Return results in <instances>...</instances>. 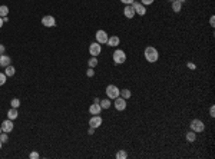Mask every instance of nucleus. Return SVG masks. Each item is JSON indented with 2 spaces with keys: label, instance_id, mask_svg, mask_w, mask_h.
<instances>
[{
  "label": "nucleus",
  "instance_id": "cd10ccee",
  "mask_svg": "<svg viewBox=\"0 0 215 159\" xmlns=\"http://www.w3.org/2000/svg\"><path fill=\"white\" fill-rule=\"evenodd\" d=\"M6 77L7 76H6L5 73H0V86H3V85L6 83Z\"/></svg>",
  "mask_w": 215,
  "mask_h": 159
},
{
  "label": "nucleus",
  "instance_id": "a211bd4d",
  "mask_svg": "<svg viewBox=\"0 0 215 159\" xmlns=\"http://www.w3.org/2000/svg\"><path fill=\"white\" fill-rule=\"evenodd\" d=\"M16 73V69L13 67L11 65H9V66H6V70H5V75L6 76H13Z\"/></svg>",
  "mask_w": 215,
  "mask_h": 159
},
{
  "label": "nucleus",
  "instance_id": "9b49d317",
  "mask_svg": "<svg viewBox=\"0 0 215 159\" xmlns=\"http://www.w3.org/2000/svg\"><path fill=\"white\" fill-rule=\"evenodd\" d=\"M2 131L6 132V133H9V132L13 131V121H10V119H6V121L2 122Z\"/></svg>",
  "mask_w": 215,
  "mask_h": 159
},
{
  "label": "nucleus",
  "instance_id": "f704fd0d",
  "mask_svg": "<svg viewBox=\"0 0 215 159\" xmlns=\"http://www.w3.org/2000/svg\"><path fill=\"white\" fill-rule=\"evenodd\" d=\"M5 50H6V47L3 44H0V55H5Z\"/></svg>",
  "mask_w": 215,
  "mask_h": 159
},
{
  "label": "nucleus",
  "instance_id": "aec40b11",
  "mask_svg": "<svg viewBox=\"0 0 215 159\" xmlns=\"http://www.w3.org/2000/svg\"><path fill=\"white\" fill-rule=\"evenodd\" d=\"M99 105H100V108H102V109H109L112 103H110L109 99H103V100H100L99 102Z\"/></svg>",
  "mask_w": 215,
  "mask_h": 159
},
{
  "label": "nucleus",
  "instance_id": "58836bf2",
  "mask_svg": "<svg viewBox=\"0 0 215 159\" xmlns=\"http://www.w3.org/2000/svg\"><path fill=\"white\" fill-rule=\"evenodd\" d=\"M178 2H181V3H184V2H185V0H178Z\"/></svg>",
  "mask_w": 215,
  "mask_h": 159
},
{
  "label": "nucleus",
  "instance_id": "b1692460",
  "mask_svg": "<svg viewBox=\"0 0 215 159\" xmlns=\"http://www.w3.org/2000/svg\"><path fill=\"white\" fill-rule=\"evenodd\" d=\"M116 158H118V159H126V158H128L126 151H118V154H116Z\"/></svg>",
  "mask_w": 215,
  "mask_h": 159
},
{
  "label": "nucleus",
  "instance_id": "412c9836",
  "mask_svg": "<svg viewBox=\"0 0 215 159\" xmlns=\"http://www.w3.org/2000/svg\"><path fill=\"white\" fill-rule=\"evenodd\" d=\"M195 139H197V133H195L194 131L188 132L187 133V141L188 142H195Z\"/></svg>",
  "mask_w": 215,
  "mask_h": 159
},
{
  "label": "nucleus",
  "instance_id": "7c9ffc66",
  "mask_svg": "<svg viewBox=\"0 0 215 159\" xmlns=\"http://www.w3.org/2000/svg\"><path fill=\"white\" fill-rule=\"evenodd\" d=\"M210 115H211V118L215 116V106H211L210 108Z\"/></svg>",
  "mask_w": 215,
  "mask_h": 159
},
{
  "label": "nucleus",
  "instance_id": "1a4fd4ad",
  "mask_svg": "<svg viewBox=\"0 0 215 159\" xmlns=\"http://www.w3.org/2000/svg\"><path fill=\"white\" fill-rule=\"evenodd\" d=\"M102 118H100L99 115H95V116H92L90 119H89V126H92V128H99L100 125H102Z\"/></svg>",
  "mask_w": 215,
  "mask_h": 159
},
{
  "label": "nucleus",
  "instance_id": "6ab92c4d",
  "mask_svg": "<svg viewBox=\"0 0 215 159\" xmlns=\"http://www.w3.org/2000/svg\"><path fill=\"white\" fill-rule=\"evenodd\" d=\"M119 96H121V98H123L125 100H126V99H129L131 96H132V93H131V90H129V89H123V90H121Z\"/></svg>",
  "mask_w": 215,
  "mask_h": 159
},
{
  "label": "nucleus",
  "instance_id": "e433bc0d",
  "mask_svg": "<svg viewBox=\"0 0 215 159\" xmlns=\"http://www.w3.org/2000/svg\"><path fill=\"white\" fill-rule=\"evenodd\" d=\"M2 26H3V17H0V29H2Z\"/></svg>",
  "mask_w": 215,
  "mask_h": 159
},
{
  "label": "nucleus",
  "instance_id": "f3484780",
  "mask_svg": "<svg viewBox=\"0 0 215 159\" xmlns=\"http://www.w3.org/2000/svg\"><path fill=\"white\" fill-rule=\"evenodd\" d=\"M182 9V3L181 2H178V0H174L172 2V10L175 11V13H179Z\"/></svg>",
  "mask_w": 215,
  "mask_h": 159
},
{
  "label": "nucleus",
  "instance_id": "bb28decb",
  "mask_svg": "<svg viewBox=\"0 0 215 159\" xmlns=\"http://www.w3.org/2000/svg\"><path fill=\"white\" fill-rule=\"evenodd\" d=\"M86 76L88 77H93L95 76V70H93V67H89L88 72H86Z\"/></svg>",
  "mask_w": 215,
  "mask_h": 159
},
{
  "label": "nucleus",
  "instance_id": "9d476101",
  "mask_svg": "<svg viewBox=\"0 0 215 159\" xmlns=\"http://www.w3.org/2000/svg\"><path fill=\"white\" fill-rule=\"evenodd\" d=\"M42 24L46 26V28H53V26H56L55 17L53 16H44L43 19H42Z\"/></svg>",
  "mask_w": 215,
  "mask_h": 159
},
{
  "label": "nucleus",
  "instance_id": "20e7f679",
  "mask_svg": "<svg viewBox=\"0 0 215 159\" xmlns=\"http://www.w3.org/2000/svg\"><path fill=\"white\" fill-rule=\"evenodd\" d=\"M191 131H194L195 133H198V132H202L205 129V125L202 121H199V119H194L192 122H191Z\"/></svg>",
  "mask_w": 215,
  "mask_h": 159
},
{
  "label": "nucleus",
  "instance_id": "4468645a",
  "mask_svg": "<svg viewBox=\"0 0 215 159\" xmlns=\"http://www.w3.org/2000/svg\"><path fill=\"white\" fill-rule=\"evenodd\" d=\"M100 110H102V108H100L99 103H92L90 108H89V112H90L92 115H99Z\"/></svg>",
  "mask_w": 215,
  "mask_h": 159
},
{
  "label": "nucleus",
  "instance_id": "f03ea898",
  "mask_svg": "<svg viewBox=\"0 0 215 159\" xmlns=\"http://www.w3.org/2000/svg\"><path fill=\"white\" fill-rule=\"evenodd\" d=\"M113 62H115L116 65L125 63V62H126V53L122 49H116L115 52H113Z\"/></svg>",
  "mask_w": 215,
  "mask_h": 159
},
{
  "label": "nucleus",
  "instance_id": "c9c22d12",
  "mask_svg": "<svg viewBox=\"0 0 215 159\" xmlns=\"http://www.w3.org/2000/svg\"><path fill=\"white\" fill-rule=\"evenodd\" d=\"M93 132H95V128L90 126V128H89V131H88V133H89V135H93Z\"/></svg>",
  "mask_w": 215,
  "mask_h": 159
},
{
  "label": "nucleus",
  "instance_id": "39448f33",
  "mask_svg": "<svg viewBox=\"0 0 215 159\" xmlns=\"http://www.w3.org/2000/svg\"><path fill=\"white\" fill-rule=\"evenodd\" d=\"M95 36H96V42L99 44H105L108 42V39H109V36H108V33L105 30H98Z\"/></svg>",
  "mask_w": 215,
  "mask_h": 159
},
{
  "label": "nucleus",
  "instance_id": "a878e982",
  "mask_svg": "<svg viewBox=\"0 0 215 159\" xmlns=\"http://www.w3.org/2000/svg\"><path fill=\"white\" fill-rule=\"evenodd\" d=\"M0 141H2L3 143L9 142V136H7V133H6V132H2V133H0Z\"/></svg>",
  "mask_w": 215,
  "mask_h": 159
},
{
  "label": "nucleus",
  "instance_id": "6e6552de",
  "mask_svg": "<svg viewBox=\"0 0 215 159\" xmlns=\"http://www.w3.org/2000/svg\"><path fill=\"white\" fill-rule=\"evenodd\" d=\"M100 50H102V46H100L98 42H96V43H92L89 46V53L92 56H95V57L100 55Z\"/></svg>",
  "mask_w": 215,
  "mask_h": 159
},
{
  "label": "nucleus",
  "instance_id": "5701e85b",
  "mask_svg": "<svg viewBox=\"0 0 215 159\" xmlns=\"http://www.w3.org/2000/svg\"><path fill=\"white\" fill-rule=\"evenodd\" d=\"M88 65H89V67H96V66H98V59H96L95 56H92L88 60Z\"/></svg>",
  "mask_w": 215,
  "mask_h": 159
},
{
  "label": "nucleus",
  "instance_id": "4be33fe9",
  "mask_svg": "<svg viewBox=\"0 0 215 159\" xmlns=\"http://www.w3.org/2000/svg\"><path fill=\"white\" fill-rule=\"evenodd\" d=\"M7 13H9V7L7 6H0V17H6L7 16Z\"/></svg>",
  "mask_w": 215,
  "mask_h": 159
},
{
  "label": "nucleus",
  "instance_id": "0eeeda50",
  "mask_svg": "<svg viewBox=\"0 0 215 159\" xmlns=\"http://www.w3.org/2000/svg\"><path fill=\"white\" fill-rule=\"evenodd\" d=\"M115 100V109L116 110H119V112H122V110H125L126 109V100L123 98H116V99H113Z\"/></svg>",
  "mask_w": 215,
  "mask_h": 159
},
{
  "label": "nucleus",
  "instance_id": "2eb2a0df",
  "mask_svg": "<svg viewBox=\"0 0 215 159\" xmlns=\"http://www.w3.org/2000/svg\"><path fill=\"white\" fill-rule=\"evenodd\" d=\"M10 63H11V57H9V56H6V55H0V66L6 67V66H9Z\"/></svg>",
  "mask_w": 215,
  "mask_h": 159
},
{
  "label": "nucleus",
  "instance_id": "7ed1b4c3",
  "mask_svg": "<svg viewBox=\"0 0 215 159\" xmlns=\"http://www.w3.org/2000/svg\"><path fill=\"white\" fill-rule=\"evenodd\" d=\"M119 93H121V90H119L118 86H115V85H109V86L106 88V95H108V98L109 99L119 98Z\"/></svg>",
  "mask_w": 215,
  "mask_h": 159
},
{
  "label": "nucleus",
  "instance_id": "a19ab883",
  "mask_svg": "<svg viewBox=\"0 0 215 159\" xmlns=\"http://www.w3.org/2000/svg\"><path fill=\"white\" fill-rule=\"evenodd\" d=\"M169 2H174V0H169Z\"/></svg>",
  "mask_w": 215,
  "mask_h": 159
},
{
  "label": "nucleus",
  "instance_id": "c85d7f7f",
  "mask_svg": "<svg viewBox=\"0 0 215 159\" xmlns=\"http://www.w3.org/2000/svg\"><path fill=\"white\" fill-rule=\"evenodd\" d=\"M155 0H141V3H142L143 6H149V5H152Z\"/></svg>",
  "mask_w": 215,
  "mask_h": 159
},
{
  "label": "nucleus",
  "instance_id": "ea45409f",
  "mask_svg": "<svg viewBox=\"0 0 215 159\" xmlns=\"http://www.w3.org/2000/svg\"><path fill=\"white\" fill-rule=\"evenodd\" d=\"M2 132H3V131H2V126H0V133H2Z\"/></svg>",
  "mask_w": 215,
  "mask_h": 159
},
{
  "label": "nucleus",
  "instance_id": "72a5a7b5",
  "mask_svg": "<svg viewBox=\"0 0 215 159\" xmlns=\"http://www.w3.org/2000/svg\"><path fill=\"white\" fill-rule=\"evenodd\" d=\"M210 24L212 26V28L215 26V17H214V16H211V19H210Z\"/></svg>",
  "mask_w": 215,
  "mask_h": 159
},
{
  "label": "nucleus",
  "instance_id": "dca6fc26",
  "mask_svg": "<svg viewBox=\"0 0 215 159\" xmlns=\"http://www.w3.org/2000/svg\"><path fill=\"white\" fill-rule=\"evenodd\" d=\"M17 116H19V113H17L16 108H11V109L7 112V119H10V121H15Z\"/></svg>",
  "mask_w": 215,
  "mask_h": 159
},
{
  "label": "nucleus",
  "instance_id": "2f4dec72",
  "mask_svg": "<svg viewBox=\"0 0 215 159\" xmlns=\"http://www.w3.org/2000/svg\"><path fill=\"white\" fill-rule=\"evenodd\" d=\"M121 2H122V3H123L125 6H128V5H132L135 0H121Z\"/></svg>",
  "mask_w": 215,
  "mask_h": 159
},
{
  "label": "nucleus",
  "instance_id": "4c0bfd02",
  "mask_svg": "<svg viewBox=\"0 0 215 159\" xmlns=\"http://www.w3.org/2000/svg\"><path fill=\"white\" fill-rule=\"evenodd\" d=\"M2 146H3V142H2V141H0V149H2Z\"/></svg>",
  "mask_w": 215,
  "mask_h": 159
},
{
  "label": "nucleus",
  "instance_id": "f257e3e1",
  "mask_svg": "<svg viewBox=\"0 0 215 159\" xmlns=\"http://www.w3.org/2000/svg\"><path fill=\"white\" fill-rule=\"evenodd\" d=\"M143 55H145V59L149 63H155V62L158 60V57H159V53H158V50L155 49L154 46H148L145 49V52H143Z\"/></svg>",
  "mask_w": 215,
  "mask_h": 159
},
{
  "label": "nucleus",
  "instance_id": "c756f323",
  "mask_svg": "<svg viewBox=\"0 0 215 159\" xmlns=\"http://www.w3.org/2000/svg\"><path fill=\"white\" fill-rule=\"evenodd\" d=\"M187 66L191 69V70H195V69H197V65H195V63H192V62H188Z\"/></svg>",
  "mask_w": 215,
  "mask_h": 159
},
{
  "label": "nucleus",
  "instance_id": "f8f14e48",
  "mask_svg": "<svg viewBox=\"0 0 215 159\" xmlns=\"http://www.w3.org/2000/svg\"><path fill=\"white\" fill-rule=\"evenodd\" d=\"M123 15H125L126 19H133V17H135V10H133L132 5L125 6V9H123Z\"/></svg>",
  "mask_w": 215,
  "mask_h": 159
},
{
  "label": "nucleus",
  "instance_id": "393cba45",
  "mask_svg": "<svg viewBox=\"0 0 215 159\" xmlns=\"http://www.w3.org/2000/svg\"><path fill=\"white\" fill-rule=\"evenodd\" d=\"M10 105H11V108H19V106H20V100H19V99L17 98H15V99H11V102H10Z\"/></svg>",
  "mask_w": 215,
  "mask_h": 159
},
{
  "label": "nucleus",
  "instance_id": "473e14b6",
  "mask_svg": "<svg viewBox=\"0 0 215 159\" xmlns=\"http://www.w3.org/2000/svg\"><path fill=\"white\" fill-rule=\"evenodd\" d=\"M30 159H39V154L37 152H32L30 154Z\"/></svg>",
  "mask_w": 215,
  "mask_h": 159
},
{
  "label": "nucleus",
  "instance_id": "423d86ee",
  "mask_svg": "<svg viewBox=\"0 0 215 159\" xmlns=\"http://www.w3.org/2000/svg\"><path fill=\"white\" fill-rule=\"evenodd\" d=\"M132 7L133 10H135V15H139V16H145V13H146V9H145V6L142 3H139V2H133L132 3Z\"/></svg>",
  "mask_w": 215,
  "mask_h": 159
},
{
  "label": "nucleus",
  "instance_id": "ddd939ff",
  "mask_svg": "<svg viewBox=\"0 0 215 159\" xmlns=\"http://www.w3.org/2000/svg\"><path fill=\"white\" fill-rule=\"evenodd\" d=\"M108 46H110V47H116V46H119V43H121V39L118 37V36H112V37L108 39Z\"/></svg>",
  "mask_w": 215,
  "mask_h": 159
}]
</instances>
